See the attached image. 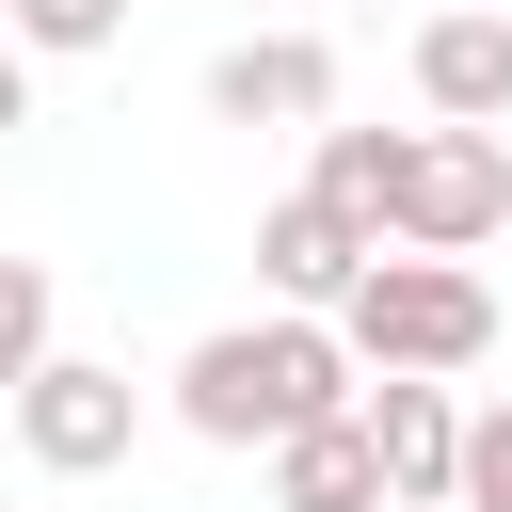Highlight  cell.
Instances as JSON below:
<instances>
[{
    "label": "cell",
    "mask_w": 512,
    "mask_h": 512,
    "mask_svg": "<svg viewBox=\"0 0 512 512\" xmlns=\"http://www.w3.org/2000/svg\"><path fill=\"white\" fill-rule=\"evenodd\" d=\"M48 320H64V304H48V256H16V272H0V384H32V368L64 352Z\"/></svg>",
    "instance_id": "11"
},
{
    "label": "cell",
    "mask_w": 512,
    "mask_h": 512,
    "mask_svg": "<svg viewBox=\"0 0 512 512\" xmlns=\"http://www.w3.org/2000/svg\"><path fill=\"white\" fill-rule=\"evenodd\" d=\"M416 96L448 128H512V16H432L416 32Z\"/></svg>",
    "instance_id": "9"
},
{
    "label": "cell",
    "mask_w": 512,
    "mask_h": 512,
    "mask_svg": "<svg viewBox=\"0 0 512 512\" xmlns=\"http://www.w3.org/2000/svg\"><path fill=\"white\" fill-rule=\"evenodd\" d=\"M368 432H384V480H400V512H464V416H448V368H384Z\"/></svg>",
    "instance_id": "7"
},
{
    "label": "cell",
    "mask_w": 512,
    "mask_h": 512,
    "mask_svg": "<svg viewBox=\"0 0 512 512\" xmlns=\"http://www.w3.org/2000/svg\"><path fill=\"white\" fill-rule=\"evenodd\" d=\"M368 256H384V224H368L352 192H320V176H304L288 208H256V272H272V304H320V320H336V304L368 288Z\"/></svg>",
    "instance_id": "5"
},
{
    "label": "cell",
    "mask_w": 512,
    "mask_h": 512,
    "mask_svg": "<svg viewBox=\"0 0 512 512\" xmlns=\"http://www.w3.org/2000/svg\"><path fill=\"white\" fill-rule=\"evenodd\" d=\"M208 112H224V128H320V112H336V48H320V32H240V48L208 64Z\"/></svg>",
    "instance_id": "6"
},
{
    "label": "cell",
    "mask_w": 512,
    "mask_h": 512,
    "mask_svg": "<svg viewBox=\"0 0 512 512\" xmlns=\"http://www.w3.org/2000/svg\"><path fill=\"white\" fill-rule=\"evenodd\" d=\"M400 160H416V128H320V192H352L384 240H400Z\"/></svg>",
    "instance_id": "10"
},
{
    "label": "cell",
    "mask_w": 512,
    "mask_h": 512,
    "mask_svg": "<svg viewBox=\"0 0 512 512\" xmlns=\"http://www.w3.org/2000/svg\"><path fill=\"white\" fill-rule=\"evenodd\" d=\"M464 512H512V400L464 416Z\"/></svg>",
    "instance_id": "13"
},
{
    "label": "cell",
    "mask_w": 512,
    "mask_h": 512,
    "mask_svg": "<svg viewBox=\"0 0 512 512\" xmlns=\"http://www.w3.org/2000/svg\"><path fill=\"white\" fill-rule=\"evenodd\" d=\"M128 432H144V384H128V368H96V352H48V368L16 384V448H32L48 480L128 464Z\"/></svg>",
    "instance_id": "4"
},
{
    "label": "cell",
    "mask_w": 512,
    "mask_h": 512,
    "mask_svg": "<svg viewBox=\"0 0 512 512\" xmlns=\"http://www.w3.org/2000/svg\"><path fill=\"white\" fill-rule=\"evenodd\" d=\"M336 320H352L368 368H480V352H496V288H480L464 256H416V240L368 256V288H352Z\"/></svg>",
    "instance_id": "2"
},
{
    "label": "cell",
    "mask_w": 512,
    "mask_h": 512,
    "mask_svg": "<svg viewBox=\"0 0 512 512\" xmlns=\"http://www.w3.org/2000/svg\"><path fill=\"white\" fill-rule=\"evenodd\" d=\"M496 224H512V144L432 112V128H416V160H400V240H416V256H480Z\"/></svg>",
    "instance_id": "3"
},
{
    "label": "cell",
    "mask_w": 512,
    "mask_h": 512,
    "mask_svg": "<svg viewBox=\"0 0 512 512\" xmlns=\"http://www.w3.org/2000/svg\"><path fill=\"white\" fill-rule=\"evenodd\" d=\"M272 512H400V480H384V432H368V400L272 448Z\"/></svg>",
    "instance_id": "8"
},
{
    "label": "cell",
    "mask_w": 512,
    "mask_h": 512,
    "mask_svg": "<svg viewBox=\"0 0 512 512\" xmlns=\"http://www.w3.org/2000/svg\"><path fill=\"white\" fill-rule=\"evenodd\" d=\"M16 32H32L48 64H80V48H112V32H128V0H16Z\"/></svg>",
    "instance_id": "12"
},
{
    "label": "cell",
    "mask_w": 512,
    "mask_h": 512,
    "mask_svg": "<svg viewBox=\"0 0 512 512\" xmlns=\"http://www.w3.org/2000/svg\"><path fill=\"white\" fill-rule=\"evenodd\" d=\"M352 320H320V304H288V320H224V336H192L176 352V416L208 432V448H288V432H320V416H352Z\"/></svg>",
    "instance_id": "1"
}]
</instances>
